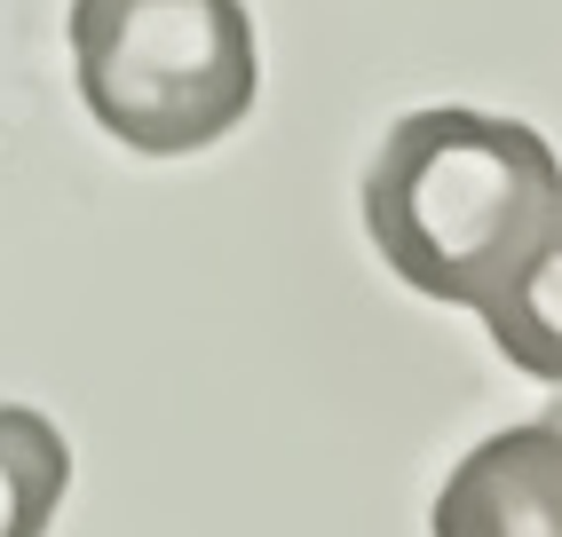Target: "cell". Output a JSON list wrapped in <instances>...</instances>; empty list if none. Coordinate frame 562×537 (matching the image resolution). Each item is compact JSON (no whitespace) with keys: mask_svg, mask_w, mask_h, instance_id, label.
<instances>
[{"mask_svg":"<svg viewBox=\"0 0 562 537\" xmlns=\"http://www.w3.org/2000/svg\"><path fill=\"white\" fill-rule=\"evenodd\" d=\"M562 206L554 150L492 111H412L364 167V238L412 293L483 309Z\"/></svg>","mask_w":562,"mask_h":537,"instance_id":"obj_1","label":"cell"},{"mask_svg":"<svg viewBox=\"0 0 562 537\" xmlns=\"http://www.w3.org/2000/svg\"><path fill=\"white\" fill-rule=\"evenodd\" d=\"M71 64L95 127L143 159L222 142L261 88L246 0H71Z\"/></svg>","mask_w":562,"mask_h":537,"instance_id":"obj_2","label":"cell"},{"mask_svg":"<svg viewBox=\"0 0 562 537\" xmlns=\"http://www.w3.org/2000/svg\"><path fill=\"white\" fill-rule=\"evenodd\" d=\"M436 537H562V403L475 443L436 490Z\"/></svg>","mask_w":562,"mask_h":537,"instance_id":"obj_3","label":"cell"},{"mask_svg":"<svg viewBox=\"0 0 562 537\" xmlns=\"http://www.w3.org/2000/svg\"><path fill=\"white\" fill-rule=\"evenodd\" d=\"M483 324H492V349L515 372L562 388V206L547 221V238L522 253V268L483 300Z\"/></svg>","mask_w":562,"mask_h":537,"instance_id":"obj_4","label":"cell"},{"mask_svg":"<svg viewBox=\"0 0 562 537\" xmlns=\"http://www.w3.org/2000/svg\"><path fill=\"white\" fill-rule=\"evenodd\" d=\"M71 482V443L48 411L0 403V537H48Z\"/></svg>","mask_w":562,"mask_h":537,"instance_id":"obj_5","label":"cell"}]
</instances>
